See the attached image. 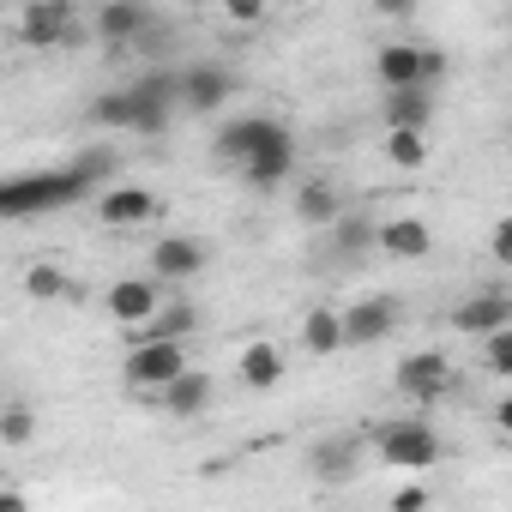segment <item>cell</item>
Returning <instances> with one entry per match:
<instances>
[{
    "instance_id": "2e32d148",
    "label": "cell",
    "mask_w": 512,
    "mask_h": 512,
    "mask_svg": "<svg viewBox=\"0 0 512 512\" xmlns=\"http://www.w3.org/2000/svg\"><path fill=\"white\" fill-rule=\"evenodd\" d=\"M452 326H458L464 338H482V332H494V326H512V302H506L500 290L470 296V302H458V308H452Z\"/></svg>"
},
{
    "instance_id": "e0dca14e",
    "label": "cell",
    "mask_w": 512,
    "mask_h": 512,
    "mask_svg": "<svg viewBox=\"0 0 512 512\" xmlns=\"http://www.w3.org/2000/svg\"><path fill=\"white\" fill-rule=\"evenodd\" d=\"M386 127H434V85H398L386 91Z\"/></svg>"
},
{
    "instance_id": "3957f363",
    "label": "cell",
    "mask_w": 512,
    "mask_h": 512,
    "mask_svg": "<svg viewBox=\"0 0 512 512\" xmlns=\"http://www.w3.org/2000/svg\"><path fill=\"white\" fill-rule=\"evenodd\" d=\"M374 79L386 91H398V85H440L446 79V55L428 49V43H386L374 55Z\"/></svg>"
},
{
    "instance_id": "ac0fdd59",
    "label": "cell",
    "mask_w": 512,
    "mask_h": 512,
    "mask_svg": "<svg viewBox=\"0 0 512 512\" xmlns=\"http://www.w3.org/2000/svg\"><path fill=\"white\" fill-rule=\"evenodd\" d=\"M157 211V199L145 193V187H109L103 199H97V217L109 223V229H127V223H145Z\"/></svg>"
},
{
    "instance_id": "8fae6325",
    "label": "cell",
    "mask_w": 512,
    "mask_h": 512,
    "mask_svg": "<svg viewBox=\"0 0 512 512\" xmlns=\"http://www.w3.org/2000/svg\"><path fill=\"white\" fill-rule=\"evenodd\" d=\"M151 25H157V13L145 7V0H109V7L97 13V37L109 49H133V37L151 31Z\"/></svg>"
},
{
    "instance_id": "8992f818",
    "label": "cell",
    "mask_w": 512,
    "mask_h": 512,
    "mask_svg": "<svg viewBox=\"0 0 512 512\" xmlns=\"http://www.w3.org/2000/svg\"><path fill=\"white\" fill-rule=\"evenodd\" d=\"M392 380H398V392H404V398L434 404V398L452 386V362H446L440 350H416V356H404V362H398V374H392Z\"/></svg>"
},
{
    "instance_id": "4fadbf2b",
    "label": "cell",
    "mask_w": 512,
    "mask_h": 512,
    "mask_svg": "<svg viewBox=\"0 0 512 512\" xmlns=\"http://www.w3.org/2000/svg\"><path fill=\"white\" fill-rule=\"evenodd\" d=\"M272 133H278V121H272V115H241V121H229V127L217 133V157H223V163H247V157L260 151Z\"/></svg>"
},
{
    "instance_id": "d6986e66",
    "label": "cell",
    "mask_w": 512,
    "mask_h": 512,
    "mask_svg": "<svg viewBox=\"0 0 512 512\" xmlns=\"http://www.w3.org/2000/svg\"><path fill=\"white\" fill-rule=\"evenodd\" d=\"M278 380H284V350H278L272 338H260V344H247V350H241V386L272 392Z\"/></svg>"
},
{
    "instance_id": "484cf974",
    "label": "cell",
    "mask_w": 512,
    "mask_h": 512,
    "mask_svg": "<svg viewBox=\"0 0 512 512\" xmlns=\"http://www.w3.org/2000/svg\"><path fill=\"white\" fill-rule=\"evenodd\" d=\"M386 157L398 169H422L428 163V133L422 127H386Z\"/></svg>"
},
{
    "instance_id": "7c38bea8",
    "label": "cell",
    "mask_w": 512,
    "mask_h": 512,
    "mask_svg": "<svg viewBox=\"0 0 512 512\" xmlns=\"http://www.w3.org/2000/svg\"><path fill=\"white\" fill-rule=\"evenodd\" d=\"M151 272L157 278H193V272H205V241L199 235H163L151 247Z\"/></svg>"
},
{
    "instance_id": "4316f807",
    "label": "cell",
    "mask_w": 512,
    "mask_h": 512,
    "mask_svg": "<svg viewBox=\"0 0 512 512\" xmlns=\"http://www.w3.org/2000/svg\"><path fill=\"white\" fill-rule=\"evenodd\" d=\"M0 440H7V446H31V440H37V410H31L25 398L0 404Z\"/></svg>"
},
{
    "instance_id": "d6a6232c",
    "label": "cell",
    "mask_w": 512,
    "mask_h": 512,
    "mask_svg": "<svg viewBox=\"0 0 512 512\" xmlns=\"http://www.w3.org/2000/svg\"><path fill=\"white\" fill-rule=\"evenodd\" d=\"M416 7H422V0H374L380 19H416Z\"/></svg>"
},
{
    "instance_id": "ba28073f",
    "label": "cell",
    "mask_w": 512,
    "mask_h": 512,
    "mask_svg": "<svg viewBox=\"0 0 512 512\" xmlns=\"http://www.w3.org/2000/svg\"><path fill=\"white\" fill-rule=\"evenodd\" d=\"M374 247L392 253V260H428V253H434V229L422 217H386V223H374Z\"/></svg>"
},
{
    "instance_id": "9c48e42d",
    "label": "cell",
    "mask_w": 512,
    "mask_h": 512,
    "mask_svg": "<svg viewBox=\"0 0 512 512\" xmlns=\"http://www.w3.org/2000/svg\"><path fill=\"white\" fill-rule=\"evenodd\" d=\"M229 97H235V79L223 67H187L181 73V109L187 115H217Z\"/></svg>"
},
{
    "instance_id": "f1b7e54d",
    "label": "cell",
    "mask_w": 512,
    "mask_h": 512,
    "mask_svg": "<svg viewBox=\"0 0 512 512\" xmlns=\"http://www.w3.org/2000/svg\"><path fill=\"white\" fill-rule=\"evenodd\" d=\"M482 368H488L494 380H512V326L482 332Z\"/></svg>"
},
{
    "instance_id": "5b68a950",
    "label": "cell",
    "mask_w": 512,
    "mask_h": 512,
    "mask_svg": "<svg viewBox=\"0 0 512 512\" xmlns=\"http://www.w3.org/2000/svg\"><path fill=\"white\" fill-rule=\"evenodd\" d=\"M338 326H344V344H380V338L398 332V302L392 296H362L338 314Z\"/></svg>"
},
{
    "instance_id": "1f68e13d",
    "label": "cell",
    "mask_w": 512,
    "mask_h": 512,
    "mask_svg": "<svg viewBox=\"0 0 512 512\" xmlns=\"http://www.w3.org/2000/svg\"><path fill=\"white\" fill-rule=\"evenodd\" d=\"M494 266H512V223H494Z\"/></svg>"
},
{
    "instance_id": "6da1fadb",
    "label": "cell",
    "mask_w": 512,
    "mask_h": 512,
    "mask_svg": "<svg viewBox=\"0 0 512 512\" xmlns=\"http://www.w3.org/2000/svg\"><path fill=\"white\" fill-rule=\"evenodd\" d=\"M91 187V175L73 163V169H55V175H25V181H7L0 187V217H25V211H49V205H67Z\"/></svg>"
},
{
    "instance_id": "4dcf8cb0",
    "label": "cell",
    "mask_w": 512,
    "mask_h": 512,
    "mask_svg": "<svg viewBox=\"0 0 512 512\" xmlns=\"http://www.w3.org/2000/svg\"><path fill=\"white\" fill-rule=\"evenodd\" d=\"M392 506H398V512H422V506H428V488H422V482H410V488H398V494H392Z\"/></svg>"
},
{
    "instance_id": "52a82bcc",
    "label": "cell",
    "mask_w": 512,
    "mask_h": 512,
    "mask_svg": "<svg viewBox=\"0 0 512 512\" xmlns=\"http://www.w3.org/2000/svg\"><path fill=\"white\" fill-rule=\"evenodd\" d=\"M290 169H296V133L278 121V133H272L260 151H253V157L241 163V175H247V187H260V193H266V187H278Z\"/></svg>"
},
{
    "instance_id": "603a6c76",
    "label": "cell",
    "mask_w": 512,
    "mask_h": 512,
    "mask_svg": "<svg viewBox=\"0 0 512 512\" xmlns=\"http://www.w3.org/2000/svg\"><path fill=\"white\" fill-rule=\"evenodd\" d=\"M193 326H199V308H193V302H169V308L157 302V314H151L145 326H133V332H139V338H187Z\"/></svg>"
},
{
    "instance_id": "836d02e7",
    "label": "cell",
    "mask_w": 512,
    "mask_h": 512,
    "mask_svg": "<svg viewBox=\"0 0 512 512\" xmlns=\"http://www.w3.org/2000/svg\"><path fill=\"white\" fill-rule=\"evenodd\" d=\"M19 500H25V494H19L13 482H0V506H19Z\"/></svg>"
},
{
    "instance_id": "277c9868",
    "label": "cell",
    "mask_w": 512,
    "mask_h": 512,
    "mask_svg": "<svg viewBox=\"0 0 512 512\" xmlns=\"http://www.w3.org/2000/svg\"><path fill=\"white\" fill-rule=\"evenodd\" d=\"M181 368H187V338H139V344L127 350V362H121V374H127L133 392H157V386H169Z\"/></svg>"
},
{
    "instance_id": "9a60e30c",
    "label": "cell",
    "mask_w": 512,
    "mask_h": 512,
    "mask_svg": "<svg viewBox=\"0 0 512 512\" xmlns=\"http://www.w3.org/2000/svg\"><path fill=\"white\" fill-rule=\"evenodd\" d=\"M109 314L121 320V326H145L151 314H157V284L151 278H121V284H109Z\"/></svg>"
},
{
    "instance_id": "7a4b0ae2",
    "label": "cell",
    "mask_w": 512,
    "mask_h": 512,
    "mask_svg": "<svg viewBox=\"0 0 512 512\" xmlns=\"http://www.w3.org/2000/svg\"><path fill=\"white\" fill-rule=\"evenodd\" d=\"M374 446H380V458L398 464V470H428V464H440V434H434L428 416H404V422L374 428Z\"/></svg>"
},
{
    "instance_id": "5bb4252c",
    "label": "cell",
    "mask_w": 512,
    "mask_h": 512,
    "mask_svg": "<svg viewBox=\"0 0 512 512\" xmlns=\"http://www.w3.org/2000/svg\"><path fill=\"white\" fill-rule=\"evenodd\" d=\"M157 398H163V410H169L175 422H187V416H205V404H211V374H199V368H181L169 386H157Z\"/></svg>"
},
{
    "instance_id": "ffe728a7",
    "label": "cell",
    "mask_w": 512,
    "mask_h": 512,
    "mask_svg": "<svg viewBox=\"0 0 512 512\" xmlns=\"http://www.w3.org/2000/svg\"><path fill=\"white\" fill-rule=\"evenodd\" d=\"M338 211H344V199H338V187H332V181H302V193H296V217H302V223L326 229Z\"/></svg>"
},
{
    "instance_id": "f546056e",
    "label": "cell",
    "mask_w": 512,
    "mask_h": 512,
    "mask_svg": "<svg viewBox=\"0 0 512 512\" xmlns=\"http://www.w3.org/2000/svg\"><path fill=\"white\" fill-rule=\"evenodd\" d=\"M217 7H223V19H235V25H253V19H266L272 0H217Z\"/></svg>"
},
{
    "instance_id": "cb8c5ba5",
    "label": "cell",
    "mask_w": 512,
    "mask_h": 512,
    "mask_svg": "<svg viewBox=\"0 0 512 512\" xmlns=\"http://www.w3.org/2000/svg\"><path fill=\"white\" fill-rule=\"evenodd\" d=\"M308 464L320 470V476H332V482H344L356 464H362V446L356 440H320L314 452H308Z\"/></svg>"
},
{
    "instance_id": "44dd1931",
    "label": "cell",
    "mask_w": 512,
    "mask_h": 512,
    "mask_svg": "<svg viewBox=\"0 0 512 512\" xmlns=\"http://www.w3.org/2000/svg\"><path fill=\"white\" fill-rule=\"evenodd\" d=\"M326 235H332V247L344 253V260H356V253H368V247H374V217H356V211H338V217L326 223Z\"/></svg>"
},
{
    "instance_id": "30bf717a",
    "label": "cell",
    "mask_w": 512,
    "mask_h": 512,
    "mask_svg": "<svg viewBox=\"0 0 512 512\" xmlns=\"http://www.w3.org/2000/svg\"><path fill=\"white\" fill-rule=\"evenodd\" d=\"M19 37H25L31 49L67 43V37H73V7H67V0H31L25 19H19Z\"/></svg>"
},
{
    "instance_id": "d4e9b609",
    "label": "cell",
    "mask_w": 512,
    "mask_h": 512,
    "mask_svg": "<svg viewBox=\"0 0 512 512\" xmlns=\"http://www.w3.org/2000/svg\"><path fill=\"white\" fill-rule=\"evenodd\" d=\"M302 344H308L314 356H332V350H344V326H338V308H314V314L302 320Z\"/></svg>"
},
{
    "instance_id": "7402d4cb",
    "label": "cell",
    "mask_w": 512,
    "mask_h": 512,
    "mask_svg": "<svg viewBox=\"0 0 512 512\" xmlns=\"http://www.w3.org/2000/svg\"><path fill=\"white\" fill-rule=\"evenodd\" d=\"M127 91H133L139 103H157V109H175V103H181V73H175V67H151V73H139V79H127Z\"/></svg>"
},
{
    "instance_id": "83f0119b",
    "label": "cell",
    "mask_w": 512,
    "mask_h": 512,
    "mask_svg": "<svg viewBox=\"0 0 512 512\" xmlns=\"http://www.w3.org/2000/svg\"><path fill=\"white\" fill-rule=\"evenodd\" d=\"M67 290H73V284H67V272H61V266H49V260L25 272V296H31V302H61Z\"/></svg>"
}]
</instances>
